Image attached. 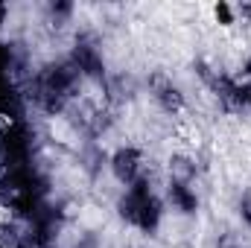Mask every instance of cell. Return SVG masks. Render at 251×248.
Listing matches in <instances>:
<instances>
[{"label": "cell", "mask_w": 251, "mask_h": 248, "mask_svg": "<svg viewBox=\"0 0 251 248\" xmlns=\"http://www.w3.org/2000/svg\"><path fill=\"white\" fill-rule=\"evenodd\" d=\"M170 198L181 213H193L196 210V193L190 190V181H170Z\"/></svg>", "instance_id": "obj_4"}, {"label": "cell", "mask_w": 251, "mask_h": 248, "mask_svg": "<svg viewBox=\"0 0 251 248\" xmlns=\"http://www.w3.org/2000/svg\"><path fill=\"white\" fill-rule=\"evenodd\" d=\"M114 173L126 184L137 181V175H140V155H137V149H120L114 155Z\"/></svg>", "instance_id": "obj_2"}, {"label": "cell", "mask_w": 251, "mask_h": 248, "mask_svg": "<svg viewBox=\"0 0 251 248\" xmlns=\"http://www.w3.org/2000/svg\"><path fill=\"white\" fill-rule=\"evenodd\" d=\"M152 94H155V99L167 108V111H173V108H181V91L167 79V76H155L152 79Z\"/></svg>", "instance_id": "obj_3"}, {"label": "cell", "mask_w": 251, "mask_h": 248, "mask_svg": "<svg viewBox=\"0 0 251 248\" xmlns=\"http://www.w3.org/2000/svg\"><path fill=\"white\" fill-rule=\"evenodd\" d=\"M240 216H243V222H246V225H251V193L240 201Z\"/></svg>", "instance_id": "obj_5"}, {"label": "cell", "mask_w": 251, "mask_h": 248, "mask_svg": "<svg viewBox=\"0 0 251 248\" xmlns=\"http://www.w3.org/2000/svg\"><path fill=\"white\" fill-rule=\"evenodd\" d=\"M120 213L131 225H137L143 231H152L161 219V201L155 198V193L143 181H134L128 187V193L123 196V201H120Z\"/></svg>", "instance_id": "obj_1"}, {"label": "cell", "mask_w": 251, "mask_h": 248, "mask_svg": "<svg viewBox=\"0 0 251 248\" xmlns=\"http://www.w3.org/2000/svg\"><path fill=\"white\" fill-rule=\"evenodd\" d=\"M219 248H246V246H243L240 237H225V240L219 243Z\"/></svg>", "instance_id": "obj_6"}]
</instances>
